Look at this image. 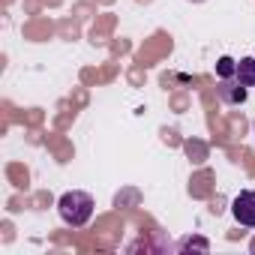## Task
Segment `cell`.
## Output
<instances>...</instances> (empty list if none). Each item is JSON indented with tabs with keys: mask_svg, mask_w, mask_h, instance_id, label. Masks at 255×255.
I'll list each match as a JSON object with an SVG mask.
<instances>
[{
	"mask_svg": "<svg viewBox=\"0 0 255 255\" xmlns=\"http://www.w3.org/2000/svg\"><path fill=\"white\" fill-rule=\"evenodd\" d=\"M93 207H96V201H93V195L84 192V189H69V192H63V195L57 198V213H60V219H63L66 225H72V228L87 225L90 216H93Z\"/></svg>",
	"mask_w": 255,
	"mask_h": 255,
	"instance_id": "1",
	"label": "cell"
},
{
	"mask_svg": "<svg viewBox=\"0 0 255 255\" xmlns=\"http://www.w3.org/2000/svg\"><path fill=\"white\" fill-rule=\"evenodd\" d=\"M231 216L246 225V228H255V189H243L234 195L231 201Z\"/></svg>",
	"mask_w": 255,
	"mask_h": 255,
	"instance_id": "2",
	"label": "cell"
},
{
	"mask_svg": "<svg viewBox=\"0 0 255 255\" xmlns=\"http://www.w3.org/2000/svg\"><path fill=\"white\" fill-rule=\"evenodd\" d=\"M216 96H219L225 105H243V102H246V87H243L237 78H219Z\"/></svg>",
	"mask_w": 255,
	"mask_h": 255,
	"instance_id": "3",
	"label": "cell"
},
{
	"mask_svg": "<svg viewBox=\"0 0 255 255\" xmlns=\"http://www.w3.org/2000/svg\"><path fill=\"white\" fill-rule=\"evenodd\" d=\"M234 78H237L243 87H255V57H240Z\"/></svg>",
	"mask_w": 255,
	"mask_h": 255,
	"instance_id": "4",
	"label": "cell"
},
{
	"mask_svg": "<svg viewBox=\"0 0 255 255\" xmlns=\"http://www.w3.org/2000/svg\"><path fill=\"white\" fill-rule=\"evenodd\" d=\"M234 72H237V60H231V57H219V63H216V75H219V78H234Z\"/></svg>",
	"mask_w": 255,
	"mask_h": 255,
	"instance_id": "5",
	"label": "cell"
},
{
	"mask_svg": "<svg viewBox=\"0 0 255 255\" xmlns=\"http://www.w3.org/2000/svg\"><path fill=\"white\" fill-rule=\"evenodd\" d=\"M249 252H252V255H255V237H252V240H249Z\"/></svg>",
	"mask_w": 255,
	"mask_h": 255,
	"instance_id": "6",
	"label": "cell"
},
{
	"mask_svg": "<svg viewBox=\"0 0 255 255\" xmlns=\"http://www.w3.org/2000/svg\"><path fill=\"white\" fill-rule=\"evenodd\" d=\"M252 135H255V126H252Z\"/></svg>",
	"mask_w": 255,
	"mask_h": 255,
	"instance_id": "7",
	"label": "cell"
}]
</instances>
